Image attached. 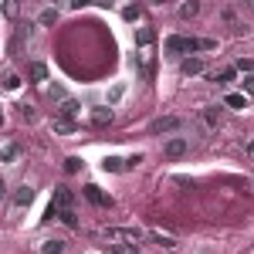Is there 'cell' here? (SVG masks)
<instances>
[{"mask_svg":"<svg viewBox=\"0 0 254 254\" xmlns=\"http://www.w3.org/2000/svg\"><path fill=\"white\" fill-rule=\"evenodd\" d=\"M166 55H190V51H210V48H217L214 41H200V38H183V34H173V38H166Z\"/></svg>","mask_w":254,"mask_h":254,"instance_id":"obj_1","label":"cell"},{"mask_svg":"<svg viewBox=\"0 0 254 254\" xmlns=\"http://www.w3.org/2000/svg\"><path fill=\"white\" fill-rule=\"evenodd\" d=\"M176 129H183V119L180 116H163V119H156L153 126H149V132H176Z\"/></svg>","mask_w":254,"mask_h":254,"instance_id":"obj_2","label":"cell"},{"mask_svg":"<svg viewBox=\"0 0 254 254\" xmlns=\"http://www.w3.org/2000/svg\"><path fill=\"white\" fill-rule=\"evenodd\" d=\"M187 149H190V142H187L183 136H173V139H166V142H163V153H166L170 159H180Z\"/></svg>","mask_w":254,"mask_h":254,"instance_id":"obj_3","label":"cell"},{"mask_svg":"<svg viewBox=\"0 0 254 254\" xmlns=\"http://www.w3.org/2000/svg\"><path fill=\"white\" fill-rule=\"evenodd\" d=\"M20 156H24V146H20L17 139H7V142H3V149H0V159L10 166V163H17Z\"/></svg>","mask_w":254,"mask_h":254,"instance_id":"obj_4","label":"cell"},{"mask_svg":"<svg viewBox=\"0 0 254 254\" xmlns=\"http://www.w3.org/2000/svg\"><path fill=\"white\" fill-rule=\"evenodd\" d=\"M51 203L61 207V210H71V203H75V193L68 190V187H55V196H51Z\"/></svg>","mask_w":254,"mask_h":254,"instance_id":"obj_5","label":"cell"},{"mask_svg":"<svg viewBox=\"0 0 254 254\" xmlns=\"http://www.w3.org/2000/svg\"><path fill=\"white\" fill-rule=\"evenodd\" d=\"M105 237H109V241H129V244H132V248H139V231H119V227H109V231H105Z\"/></svg>","mask_w":254,"mask_h":254,"instance_id":"obj_6","label":"cell"},{"mask_svg":"<svg viewBox=\"0 0 254 254\" xmlns=\"http://www.w3.org/2000/svg\"><path fill=\"white\" fill-rule=\"evenodd\" d=\"M78 102L75 98H61L58 102V119H68V122H75V116H78Z\"/></svg>","mask_w":254,"mask_h":254,"instance_id":"obj_7","label":"cell"},{"mask_svg":"<svg viewBox=\"0 0 254 254\" xmlns=\"http://www.w3.org/2000/svg\"><path fill=\"white\" fill-rule=\"evenodd\" d=\"M85 196H88V200H92L95 207H112V196H105L102 190H98V187H92V183L85 187Z\"/></svg>","mask_w":254,"mask_h":254,"instance_id":"obj_8","label":"cell"},{"mask_svg":"<svg viewBox=\"0 0 254 254\" xmlns=\"http://www.w3.org/2000/svg\"><path fill=\"white\" fill-rule=\"evenodd\" d=\"M31 200H34V190H31L27 183L14 190V207H31Z\"/></svg>","mask_w":254,"mask_h":254,"instance_id":"obj_9","label":"cell"},{"mask_svg":"<svg viewBox=\"0 0 254 254\" xmlns=\"http://www.w3.org/2000/svg\"><path fill=\"white\" fill-rule=\"evenodd\" d=\"M112 122V109H92V126H109Z\"/></svg>","mask_w":254,"mask_h":254,"instance_id":"obj_10","label":"cell"},{"mask_svg":"<svg viewBox=\"0 0 254 254\" xmlns=\"http://www.w3.org/2000/svg\"><path fill=\"white\" fill-rule=\"evenodd\" d=\"M203 71V58H187L183 61V75H200Z\"/></svg>","mask_w":254,"mask_h":254,"instance_id":"obj_11","label":"cell"},{"mask_svg":"<svg viewBox=\"0 0 254 254\" xmlns=\"http://www.w3.org/2000/svg\"><path fill=\"white\" fill-rule=\"evenodd\" d=\"M31 78L34 81H48V64H44V61H34V64H31Z\"/></svg>","mask_w":254,"mask_h":254,"instance_id":"obj_12","label":"cell"},{"mask_svg":"<svg viewBox=\"0 0 254 254\" xmlns=\"http://www.w3.org/2000/svg\"><path fill=\"white\" fill-rule=\"evenodd\" d=\"M224 105H227V109H248V98L237 95V92H231V95L224 98Z\"/></svg>","mask_w":254,"mask_h":254,"instance_id":"obj_13","label":"cell"},{"mask_svg":"<svg viewBox=\"0 0 254 254\" xmlns=\"http://www.w3.org/2000/svg\"><path fill=\"white\" fill-rule=\"evenodd\" d=\"M61 251H64V241H58V237L41 244V254H61Z\"/></svg>","mask_w":254,"mask_h":254,"instance_id":"obj_14","label":"cell"},{"mask_svg":"<svg viewBox=\"0 0 254 254\" xmlns=\"http://www.w3.org/2000/svg\"><path fill=\"white\" fill-rule=\"evenodd\" d=\"M122 166H126V159H119V156H109L105 163H102V170H105V173H119Z\"/></svg>","mask_w":254,"mask_h":254,"instance_id":"obj_15","label":"cell"},{"mask_svg":"<svg viewBox=\"0 0 254 254\" xmlns=\"http://www.w3.org/2000/svg\"><path fill=\"white\" fill-rule=\"evenodd\" d=\"M55 132H61V136L75 132V122H68V119H55Z\"/></svg>","mask_w":254,"mask_h":254,"instance_id":"obj_16","label":"cell"},{"mask_svg":"<svg viewBox=\"0 0 254 254\" xmlns=\"http://www.w3.org/2000/svg\"><path fill=\"white\" fill-rule=\"evenodd\" d=\"M153 38H156V34H153L149 27H142V31L136 34V44H139V48H146V44H153Z\"/></svg>","mask_w":254,"mask_h":254,"instance_id":"obj_17","label":"cell"},{"mask_svg":"<svg viewBox=\"0 0 254 254\" xmlns=\"http://www.w3.org/2000/svg\"><path fill=\"white\" fill-rule=\"evenodd\" d=\"M61 224H68L71 231L78 227V217H75V210H61Z\"/></svg>","mask_w":254,"mask_h":254,"instance_id":"obj_18","label":"cell"},{"mask_svg":"<svg viewBox=\"0 0 254 254\" xmlns=\"http://www.w3.org/2000/svg\"><path fill=\"white\" fill-rule=\"evenodd\" d=\"M78 170H81V159L78 156H68V159H64V173H78Z\"/></svg>","mask_w":254,"mask_h":254,"instance_id":"obj_19","label":"cell"},{"mask_svg":"<svg viewBox=\"0 0 254 254\" xmlns=\"http://www.w3.org/2000/svg\"><path fill=\"white\" fill-rule=\"evenodd\" d=\"M41 24H55V20H58V10H55V7H48V10H41Z\"/></svg>","mask_w":254,"mask_h":254,"instance_id":"obj_20","label":"cell"},{"mask_svg":"<svg viewBox=\"0 0 254 254\" xmlns=\"http://www.w3.org/2000/svg\"><path fill=\"white\" fill-rule=\"evenodd\" d=\"M153 237H156V244H159V248H166V251H173V248H176V241H173V237H166V234H153Z\"/></svg>","mask_w":254,"mask_h":254,"instance_id":"obj_21","label":"cell"},{"mask_svg":"<svg viewBox=\"0 0 254 254\" xmlns=\"http://www.w3.org/2000/svg\"><path fill=\"white\" fill-rule=\"evenodd\" d=\"M234 81V68H224L220 75H217V85H231Z\"/></svg>","mask_w":254,"mask_h":254,"instance_id":"obj_22","label":"cell"},{"mask_svg":"<svg viewBox=\"0 0 254 254\" xmlns=\"http://www.w3.org/2000/svg\"><path fill=\"white\" fill-rule=\"evenodd\" d=\"M122 95H126V88H122V85H116V88L109 92V105H116V102H119Z\"/></svg>","mask_w":254,"mask_h":254,"instance_id":"obj_23","label":"cell"},{"mask_svg":"<svg viewBox=\"0 0 254 254\" xmlns=\"http://www.w3.org/2000/svg\"><path fill=\"white\" fill-rule=\"evenodd\" d=\"M196 14V3H183V7H180V17H193Z\"/></svg>","mask_w":254,"mask_h":254,"instance_id":"obj_24","label":"cell"},{"mask_svg":"<svg viewBox=\"0 0 254 254\" xmlns=\"http://www.w3.org/2000/svg\"><path fill=\"white\" fill-rule=\"evenodd\" d=\"M112 248V254H136L139 248H122V244H109Z\"/></svg>","mask_w":254,"mask_h":254,"instance_id":"obj_25","label":"cell"},{"mask_svg":"<svg viewBox=\"0 0 254 254\" xmlns=\"http://www.w3.org/2000/svg\"><path fill=\"white\" fill-rule=\"evenodd\" d=\"M241 88H244V92H248V95H254V75H248V78L241 81Z\"/></svg>","mask_w":254,"mask_h":254,"instance_id":"obj_26","label":"cell"},{"mask_svg":"<svg viewBox=\"0 0 254 254\" xmlns=\"http://www.w3.org/2000/svg\"><path fill=\"white\" fill-rule=\"evenodd\" d=\"M122 17H126V20H136L139 17V7H126V10H122Z\"/></svg>","mask_w":254,"mask_h":254,"instance_id":"obj_27","label":"cell"},{"mask_svg":"<svg viewBox=\"0 0 254 254\" xmlns=\"http://www.w3.org/2000/svg\"><path fill=\"white\" fill-rule=\"evenodd\" d=\"M3 85H7V88L14 92V88H17V85H20V78H17V75H7V81H3Z\"/></svg>","mask_w":254,"mask_h":254,"instance_id":"obj_28","label":"cell"},{"mask_svg":"<svg viewBox=\"0 0 254 254\" xmlns=\"http://www.w3.org/2000/svg\"><path fill=\"white\" fill-rule=\"evenodd\" d=\"M207 122H210V126H217V122H220V112H214V109H207Z\"/></svg>","mask_w":254,"mask_h":254,"instance_id":"obj_29","label":"cell"}]
</instances>
